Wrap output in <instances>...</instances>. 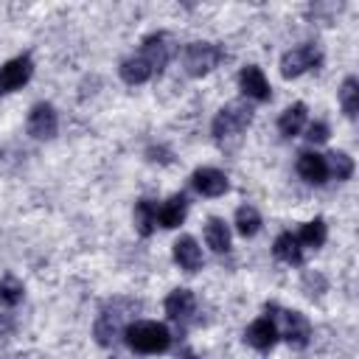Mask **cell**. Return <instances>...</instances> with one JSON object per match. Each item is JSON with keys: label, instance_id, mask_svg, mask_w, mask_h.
<instances>
[{"label": "cell", "instance_id": "obj_22", "mask_svg": "<svg viewBox=\"0 0 359 359\" xmlns=\"http://www.w3.org/2000/svg\"><path fill=\"white\" fill-rule=\"evenodd\" d=\"M339 104H342V112L348 118H356L359 112V81L353 76H348L342 81V90H339Z\"/></svg>", "mask_w": 359, "mask_h": 359}, {"label": "cell", "instance_id": "obj_7", "mask_svg": "<svg viewBox=\"0 0 359 359\" xmlns=\"http://www.w3.org/2000/svg\"><path fill=\"white\" fill-rule=\"evenodd\" d=\"M171 53H174V45H171V36H168V34H151V36L143 39L140 56L149 62L151 73H160V70L168 65Z\"/></svg>", "mask_w": 359, "mask_h": 359}, {"label": "cell", "instance_id": "obj_16", "mask_svg": "<svg viewBox=\"0 0 359 359\" xmlns=\"http://www.w3.org/2000/svg\"><path fill=\"white\" fill-rule=\"evenodd\" d=\"M185 208H188V199L182 194H174L163 208H157V222L163 227H177L185 219Z\"/></svg>", "mask_w": 359, "mask_h": 359}, {"label": "cell", "instance_id": "obj_9", "mask_svg": "<svg viewBox=\"0 0 359 359\" xmlns=\"http://www.w3.org/2000/svg\"><path fill=\"white\" fill-rule=\"evenodd\" d=\"M34 73V65L28 56H17L11 62H6L0 67V93H11L17 87H22Z\"/></svg>", "mask_w": 359, "mask_h": 359}, {"label": "cell", "instance_id": "obj_26", "mask_svg": "<svg viewBox=\"0 0 359 359\" xmlns=\"http://www.w3.org/2000/svg\"><path fill=\"white\" fill-rule=\"evenodd\" d=\"M22 300V283L14 275L0 278V306H17Z\"/></svg>", "mask_w": 359, "mask_h": 359}, {"label": "cell", "instance_id": "obj_4", "mask_svg": "<svg viewBox=\"0 0 359 359\" xmlns=\"http://www.w3.org/2000/svg\"><path fill=\"white\" fill-rule=\"evenodd\" d=\"M320 62H323L320 48L311 45V42H306V45L292 48V50L283 53V59H280V73H283V79H297V76H303L306 70L320 67Z\"/></svg>", "mask_w": 359, "mask_h": 359}, {"label": "cell", "instance_id": "obj_6", "mask_svg": "<svg viewBox=\"0 0 359 359\" xmlns=\"http://www.w3.org/2000/svg\"><path fill=\"white\" fill-rule=\"evenodd\" d=\"M280 311V309H278ZM278 337H283L289 345L294 348H306L309 337H311V323L300 314V311H280V328Z\"/></svg>", "mask_w": 359, "mask_h": 359}, {"label": "cell", "instance_id": "obj_17", "mask_svg": "<svg viewBox=\"0 0 359 359\" xmlns=\"http://www.w3.org/2000/svg\"><path fill=\"white\" fill-rule=\"evenodd\" d=\"M272 252H275V258L283 261V264H300V261H303V247H300L297 236H292V233H280V236L275 238Z\"/></svg>", "mask_w": 359, "mask_h": 359}, {"label": "cell", "instance_id": "obj_12", "mask_svg": "<svg viewBox=\"0 0 359 359\" xmlns=\"http://www.w3.org/2000/svg\"><path fill=\"white\" fill-rule=\"evenodd\" d=\"M244 339L255 348V351H269L278 339V325L269 317H261L255 323H250V328L244 331Z\"/></svg>", "mask_w": 359, "mask_h": 359}, {"label": "cell", "instance_id": "obj_24", "mask_svg": "<svg viewBox=\"0 0 359 359\" xmlns=\"http://www.w3.org/2000/svg\"><path fill=\"white\" fill-rule=\"evenodd\" d=\"M325 236H328V227H325V222L323 219H311V222H306L303 224V230H300V236H297V241L300 244H306V247H323L325 244Z\"/></svg>", "mask_w": 359, "mask_h": 359}, {"label": "cell", "instance_id": "obj_19", "mask_svg": "<svg viewBox=\"0 0 359 359\" xmlns=\"http://www.w3.org/2000/svg\"><path fill=\"white\" fill-rule=\"evenodd\" d=\"M303 123H306V104H292V107H286L283 109V115L278 118V129H280V135H286V137H294L300 129H303Z\"/></svg>", "mask_w": 359, "mask_h": 359}, {"label": "cell", "instance_id": "obj_28", "mask_svg": "<svg viewBox=\"0 0 359 359\" xmlns=\"http://www.w3.org/2000/svg\"><path fill=\"white\" fill-rule=\"evenodd\" d=\"M306 137H309L311 143H323V140H328V123H325V121H314V123L306 129Z\"/></svg>", "mask_w": 359, "mask_h": 359}, {"label": "cell", "instance_id": "obj_2", "mask_svg": "<svg viewBox=\"0 0 359 359\" xmlns=\"http://www.w3.org/2000/svg\"><path fill=\"white\" fill-rule=\"evenodd\" d=\"M250 121H252L250 104H244V101H230V104L222 107L219 115L213 118V137H216L222 146H224L227 140H238L241 132L250 126Z\"/></svg>", "mask_w": 359, "mask_h": 359}, {"label": "cell", "instance_id": "obj_10", "mask_svg": "<svg viewBox=\"0 0 359 359\" xmlns=\"http://www.w3.org/2000/svg\"><path fill=\"white\" fill-rule=\"evenodd\" d=\"M238 84H241V90H244V95H247V98L266 101V98L272 95L266 76H264V73H261V67H255V65H247V67L238 73Z\"/></svg>", "mask_w": 359, "mask_h": 359}, {"label": "cell", "instance_id": "obj_14", "mask_svg": "<svg viewBox=\"0 0 359 359\" xmlns=\"http://www.w3.org/2000/svg\"><path fill=\"white\" fill-rule=\"evenodd\" d=\"M196 309V297L191 289H174L168 297H165V314L177 323H185Z\"/></svg>", "mask_w": 359, "mask_h": 359}, {"label": "cell", "instance_id": "obj_11", "mask_svg": "<svg viewBox=\"0 0 359 359\" xmlns=\"http://www.w3.org/2000/svg\"><path fill=\"white\" fill-rule=\"evenodd\" d=\"M194 188L202 194V196H222L227 191V177L219 171V168H196L194 177H191Z\"/></svg>", "mask_w": 359, "mask_h": 359}, {"label": "cell", "instance_id": "obj_27", "mask_svg": "<svg viewBox=\"0 0 359 359\" xmlns=\"http://www.w3.org/2000/svg\"><path fill=\"white\" fill-rule=\"evenodd\" d=\"M303 289L314 297V294H320V292L325 289V278L317 275V272H306V275H303Z\"/></svg>", "mask_w": 359, "mask_h": 359}, {"label": "cell", "instance_id": "obj_20", "mask_svg": "<svg viewBox=\"0 0 359 359\" xmlns=\"http://www.w3.org/2000/svg\"><path fill=\"white\" fill-rule=\"evenodd\" d=\"M205 241H208V247L213 250V252H227L230 250V230H227V224L222 222V219H208V224H205Z\"/></svg>", "mask_w": 359, "mask_h": 359}, {"label": "cell", "instance_id": "obj_23", "mask_svg": "<svg viewBox=\"0 0 359 359\" xmlns=\"http://www.w3.org/2000/svg\"><path fill=\"white\" fill-rule=\"evenodd\" d=\"M236 230L241 236H255L261 230V213L252 205H241L236 210Z\"/></svg>", "mask_w": 359, "mask_h": 359}, {"label": "cell", "instance_id": "obj_29", "mask_svg": "<svg viewBox=\"0 0 359 359\" xmlns=\"http://www.w3.org/2000/svg\"><path fill=\"white\" fill-rule=\"evenodd\" d=\"M8 331H11V317L3 314V317H0V334H8Z\"/></svg>", "mask_w": 359, "mask_h": 359}, {"label": "cell", "instance_id": "obj_13", "mask_svg": "<svg viewBox=\"0 0 359 359\" xmlns=\"http://www.w3.org/2000/svg\"><path fill=\"white\" fill-rule=\"evenodd\" d=\"M174 261L180 264V269L185 272H196L202 266V250L196 244V238L191 236H182L174 241Z\"/></svg>", "mask_w": 359, "mask_h": 359}, {"label": "cell", "instance_id": "obj_3", "mask_svg": "<svg viewBox=\"0 0 359 359\" xmlns=\"http://www.w3.org/2000/svg\"><path fill=\"white\" fill-rule=\"evenodd\" d=\"M224 59V50L213 42H191L185 48V70L188 76H205Z\"/></svg>", "mask_w": 359, "mask_h": 359}, {"label": "cell", "instance_id": "obj_18", "mask_svg": "<svg viewBox=\"0 0 359 359\" xmlns=\"http://www.w3.org/2000/svg\"><path fill=\"white\" fill-rule=\"evenodd\" d=\"M121 79L126 84H143V81L151 79V67H149V62L140 53L137 56H129V59L121 62Z\"/></svg>", "mask_w": 359, "mask_h": 359}, {"label": "cell", "instance_id": "obj_1", "mask_svg": "<svg viewBox=\"0 0 359 359\" xmlns=\"http://www.w3.org/2000/svg\"><path fill=\"white\" fill-rule=\"evenodd\" d=\"M126 342L132 351H140V353H163L171 345V334L163 323L137 320V323L126 325Z\"/></svg>", "mask_w": 359, "mask_h": 359}, {"label": "cell", "instance_id": "obj_5", "mask_svg": "<svg viewBox=\"0 0 359 359\" xmlns=\"http://www.w3.org/2000/svg\"><path fill=\"white\" fill-rule=\"evenodd\" d=\"M123 320H126V303H112V306H107L104 311H101V317L95 320V339H98V345H112L115 342V337L121 334V328H123Z\"/></svg>", "mask_w": 359, "mask_h": 359}, {"label": "cell", "instance_id": "obj_21", "mask_svg": "<svg viewBox=\"0 0 359 359\" xmlns=\"http://www.w3.org/2000/svg\"><path fill=\"white\" fill-rule=\"evenodd\" d=\"M154 224H157V205L149 202V199H140L135 205V227H137V233L140 236H151Z\"/></svg>", "mask_w": 359, "mask_h": 359}, {"label": "cell", "instance_id": "obj_15", "mask_svg": "<svg viewBox=\"0 0 359 359\" xmlns=\"http://www.w3.org/2000/svg\"><path fill=\"white\" fill-rule=\"evenodd\" d=\"M297 174H300L306 182H314V185L325 182V177H328L325 157L317 154V151H303V154L297 157Z\"/></svg>", "mask_w": 359, "mask_h": 359}, {"label": "cell", "instance_id": "obj_25", "mask_svg": "<svg viewBox=\"0 0 359 359\" xmlns=\"http://www.w3.org/2000/svg\"><path fill=\"white\" fill-rule=\"evenodd\" d=\"M325 165H328V174H334L337 180H348L353 174V160L345 154V151H331L325 154Z\"/></svg>", "mask_w": 359, "mask_h": 359}, {"label": "cell", "instance_id": "obj_8", "mask_svg": "<svg viewBox=\"0 0 359 359\" xmlns=\"http://www.w3.org/2000/svg\"><path fill=\"white\" fill-rule=\"evenodd\" d=\"M59 129V118H56V109L50 104H36L28 115V135L36 137V140H48L53 137Z\"/></svg>", "mask_w": 359, "mask_h": 359}]
</instances>
